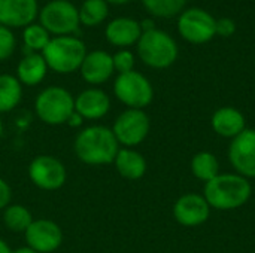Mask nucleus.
I'll use <instances>...</instances> for the list:
<instances>
[{"label":"nucleus","mask_w":255,"mask_h":253,"mask_svg":"<svg viewBox=\"0 0 255 253\" xmlns=\"http://www.w3.org/2000/svg\"><path fill=\"white\" fill-rule=\"evenodd\" d=\"M253 195L250 179L238 173H220L217 177L205 183L203 197L211 209L236 210L244 207Z\"/></svg>","instance_id":"2"},{"label":"nucleus","mask_w":255,"mask_h":253,"mask_svg":"<svg viewBox=\"0 0 255 253\" xmlns=\"http://www.w3.org/2000/svg\"><path fill=\"white\" fill-rule=\"evenodd\" d=\"M12 252V249L9 248V245L3 240V239H0V253H10Z\"/></svg>","instance_id":"34"},{"label":"nucleus","mask_w":255,"mask_h":253,"mask_svg":"<svg viewBox=\"0 0 255 253\" xmlns=\"http://www.w3.org/2000/svg\"><path fill=\"white\" fill-rule=\"evenodd\" d=\"M121 148H136L142 145L151 131V119L142 109H126L111 127Z\"/></svg>","instance_id":"8"},{"label":"nucleus","mask_w":255,"mask_h":253,"mask_svg":"<svg viewBox=\"0 0 255 253\" xmlns=\"http://www.w3.org/2000/svg\"><path fill=\"white\" fill-rule=\"evenodd\" d=\"M79 22L87 27L102 24L109 15V3L106 0H84L78 7Z\"/></svg>","instance_id":"24"},{"label":"nucleus","mask_w":255,"mask_h":253,"mask_svg":"<svg viewBox=\"0 0 255 253\" xmlns=\"http://www.w3.org/2000/svg\"><path fill=\"white\" fill-rule=\"evenodd\" d=\"M9 204H12V188L4 179L0 177V210L3 212Z\"/></svg>","instance_id":"30"},{"label":"nucleus","mask_w":255,"mask_h":253,"mask_svg":"<svg viewBox=\"0 0 255 253\" xmlns=\"http://www.w3.org/2000/svg\"><path fill=\"white\" fill-rule=\"evenodd\" d=\"M111 110V97L106 91L90 86L75 97V112L85 121H97L105 118Z\"/></svg>","instance_id":"16"},{"label":"nucleus","mask_w":255,"mask_h":253,"mask_svg":"<svg viewBox=\"0 0 255 253\" xmlns=\"http://www.w3.org/2000/svg\"><path fill=\"white\" fill-rule=\"evenodd\" d=\"M48 70L49 69L42 54L31 52V54H25L19 60L15 76L22 86H36L40 82H43Z\"/></svg>","instance_id":"20"},{"label":"nucleus","mask_w":255,"mask_h":253,"mask_svg":"<svg viewBox=\"0 0 255 253\" xmlns=\"http://www.w3.org/2000/svg\"><path fill=\"white\" fill-rule=\"evenodd\" d=\"M84 121H85V119H84L79 113L73 112V113L69 116V119H67L66 125H67V127H70V128H82Z\"/></svg>","instance_id":"31"},{"label":"nucleus","mask_w":255,"mask_h":253,"mask_svg":"<svg viewBox=\"0 0 255 253\" xmlns=\"http://www.w3.org/2000/svg\"><path fill=\"white\" fill-rule=\"evenodd\" d=\"M10 253H37L36 251H33L31 248H28V246H19V248H16V249H13Z\"/></svg>","instance_id":"33"},{"label":"nucleus","mask_w":255,"mask_h":253,"mask_svg":"<svg viewBox=\"0 0 255 253\" xmlns=\"http://www.w3.org/2000/svg\"><path fill=\"white\" fill-rule=\"evenodd\" d=\"M120 148L112 128L99 124L81 128L73 142L76 158L87 166L112 164Z\"/></svg>","instance_id":"1"},{"label":"nucleus","mask_w":255,"mask_h":253,"mask_svg":"<svg viewBox=\"0 0 255 253\" xmlns=\"http://www.w3.org/2000/svg\"><path fill=\"white\" fill-rule=\"evenodd\" d=\"M75 112V97L69 89L51 85L43 88L34 98V113L46 125H66L69 116Z\"/></svg>","instance_id":"5"},{"label":"nucleus","mask_w":255,"mask_h":253,"mask_svg":"<svg viewBox=\"0 0 255 253\" xmlns=\"http://www.w3.org/2000/svg\"><path fill=\"white\" fill-rule=\"evenodd\" d=\"M136 49L140 61L155 70L170 67L179 54L175 39L160 28L143 31L136 43Z\"/></svg>","instance_id":"4"},{"label":"nucleus","mask_w":255,"mask_h":253,"mask_svg":"<svg viewBox=\"0 0 255 253\" xmlns=\"http://www.w3.org/2000/svg\"><path fill=\"white\" fill-rule=\"evenodd\" d=\"M22 98V85L16 76L0 73V115L13 110Z\"/></svg>","instance_id":"21"},{"label":"nucleus","mask_w":255,"mask_h":253,"mask_svg":"<svg viewBox=\"0 0 255 253\" xmlns=\"http://www.w3.org/2000/svg\"><path fill=\"white\" fill-rule=\"evenodd\" d=\"M30 182L42 191H57L67 180L66 166L54 155H37L28 164Z\"/></svg>","instance_id":"10"},{"label":"nucleus","mask_w":255,"mask_h":253,"mask_svg":"<svg viewBox=\"0 0 255 253\" xmlns=\"http://www.w3.org/2000/svg\"><path fill=\"white\" fill-rule=\"evenodd\" d=\"M22 40L27 49L25 54H31V52L42 54V51L51 40V34L39 22H31L22 28Z\"/></svg>","instance_id":"25"},{"label":"nucleus","mask_w":255,"mask_h":253,"mask_svg":"<svg viewBox=\"0 0 255 253\" xmlns=\"http://www.w3.org/2000/svg\"><path fill=\"white\" fill-rule=\"evenodd\" d=\"M25 246L37 253H54L63 245V231L51 219H34L24 233Z\"/></svg>","instance_id":"12"},{"label":"nucleus","mask_w":255,"mask_h":253,"mask_svg":"<svg viewBox=\"0 0 255 253\" xmlns=\"http://www.w3.org/2000/svg\"><path fill=\"white\" fill-rule=\"evenodd\" d=\"M112 61H114V69L115 72L120 73H127L134 70V54L130 49H120L112 55Z\"/></svg>","instance_id":"28"},{"label":"nucleus","mask_w":255,"mask_h":253,"mask_svg":"<svg viewBox=\"0 0 255 253\" xmlns=\"http://www.w3.org/2000/svg\"><path fill=\"white\" fill-rule=\"evenodd\" d=\"M108 42L117 48L127 49L137 43L142 36L140 22L130 16H118L108 22L105 28Z\"/></svg>","instance_id":"17"},{"label":"nucleus","mask_w":255,"mask_h":253,"mask_svg":"<svg viewBox=\"0 0 255 253\" xmlns=\"http://www.w3.org/2000/svg\"><path fill=\"white\" fill-rule=\"evenodd\" d=\"M209 216L211 207L203 195L188 192L181 195L173 204V218L179 225L185 228L203 225Z\"/></svg>","instance_id":"13"},{"label":"nucleus","mask_w":255,"mask_h":253,"mask_svg":"<svg viewBox=\"0 0 255 253\" xmlns=\"http://www.w3.org/2000/svg\"><path fill=\"white\" fill-rule=\"evenodd\" d=\"M85 43L76 36H55L42 51L49 70L58 75H70L79 72L87 55Z\"/></svg>","instance_id":"3"},{"label":"nucleus","mask_w":255,"mask_h":253,"mask_svg":"<svg viewBox=\"0 0 255 253\" xmlns=\"http://www.w3.org/2000/svg\"><path fill=\"white\" fill-rule=\"evenodd\" d=\"M16 49V37L12 28L0 24V61L9 60Z\"/></svg>","instance_id":"27"},{"label":"nucleus","mask_w":255,"mask_h":253,"mask_svg":"<svg viewBox=\"0 0 255 253\" xmlns=\"http://www.w3.org/2000/svg\"><path fill=\"white\" fill-rule=\"evenodd\" d=\"M39 24L51 36H73L79 30L78 7L69 0H51L39 9Z\"/></svg>","instance_id":"7"},{"label":"nucleus","mask_w":255,"mask_h":253,"mask_svg":"<svg viewBox=\"0 0 255 253\" xmlns=\"http://www.w3.org/2000/svg\"><path fill=\"white\" fill-rule=\"evenodd\" d=\"M148 13L157 18H173L185 7L187 0H140Z\"/></svg>","instance_id":"26"},{"label":"nucleus","mask_w":255,"mask_h":253,"mask_svg":"<svg viewBox=\"0 0 255 253\" xmlns=\"http://www.w3.org/2000/svg\"><path fill=\"white\" fill-rule=\"evenodd\" d=\"M112 164L117 173L126 180L142 179L148 169L145 157L133 148H120Z\"/></svg>","instance_id":"19"},{"label":"nucleus","mask_w":255,"mask_h":253,"mask_svg":"<svg viewBox=\"0 0 255 253\" xmlns=\"http://www.w3.org/2000/svg\"><path fill=\"white\" fill-rule=\"evenodd\" d=\"M191 173L202 182H209L220 174V161L215 154L209 151L197 152L191 158Z\"/></svg>","instance_id":"22"},{"label":"nucleus","mask_w":255,"mask_h":253,"mask_svg":"<svg viewBox=\"0 0 255 253\" xmlns=\"http://www.w3.org/2000/svg\"><path fill=\"white\" fill-rule=\"evenodd\" d=\"M215 30H217V34H220L221 37H230L236 31V24L230 18H220L217 19Z\"/></svg>","instance_id":"29"},{"label":"nucleus","mask_w":255,"mask_h":253,"mask_svg":"<svg viewBox=\"0 0 255 253\" xmlns=\"http://www.w3.org/2000/svg\"><path fill=\"white\" fill-rule=\"evenodd\" d=\"M109 4H126V3H130L131 0H106Z\"/></svg>","instance_id":"35"},{"label":"nucleus","mask_w":255,"mask_h":253,"mask_svg":"<svg viewBox=\"0 0 255 253\" xmlns=\"http://www.w3.org/2000/svg\"><path fill=\"white\" fill-rule=\"evenodd\" d=\"M114 95L127 109H145L154 100L149 79L137 70L120 73L114 81Z\"/></svg>","instance_id":"6"},{"label":"nucleus","mask_w":255,"mask_h":253,"mask_svg":"<svg viewBox=\"0 0 255 253\" xmlns=\"http://www.w3.org/2000/svg\"><path fill=\"white\" fill-rule=\"evenodd\" d=\"M79 73L82 79L93 86L108 82L115 73L112 55L103 49H94L87 52L81 64Z\"/></svg>","instance_id":"15"},{"label":"nucleus","mask_w":255,"mask_h":253,"mask_svg":"<svg viewBox=\"0 0 255 253\" xmlns=\"http://www.w3.org/2000/svg\"><path fill=\"white\" fill-rule=\"evenodd\" d=\"M1 134H3V121L0 118V139H1Z\"/></svg>","instance_id":"36"},{"label":"nucleus","mask_w":255,"mask_h":253,"mask_svg":"<svg viewBox=\"0 0 255 253\" xmlns=\"http://www.w3.org/2000/svg\"><path fill=\"white\" fill-rule=\"evenodd\" d=\"M217 19L205 9L190 7L179 13L178 31L181 37L193 45H203L217 36Z\"/></svg>","instance_id":"9"},{"label":"nucleus","mask_w":255,"mask_h":253,"mask_svg":"<svg viewBox=\"0 0 255 253\" xmlns=\"http://www.w3.org/2000/svg\"><path fill=\"white\" fill-rule=\"evenodd\" d=\"M37 0H0V24L9 28H24L39 15Z\"/></svg>","instance_id":"14"},{"label":"nucleus","mask_w":255,"mask_h":253,"mask_svg":"<svg viewBox=\"0 0 255 253\" xmlns=\"http://www.w3.org/2000/svg\"><path fill=\"white\" fill-rule=\"evenodd\" d=\"M1 221L7 231L15 234H24L34 219L27 207L21 204H9L3 210Z\"/></svg>","instance_id":"23"},{"label":"nucleus","mask_w":255,"mask_h":253,"mask_svg":"<svg viewBox=\"0 0 255 253\" xmlns=\"http://www.w3.org/2000/svg\"><path fill=\"white\" fill-rule=\"evenodd\" d=\"M140 28H142V33L143 31H151V30H154V28H157L155 27V22L152 21V19H143L142 22H140Z\"/></svg>","instance_id":"32"},{"label":"nucleus","mask_w":255,"mask_h":253,"mask_svg":"<svg viewBox=\"0 0 255 253\" xmlns=\"http://www.w3.org/2000/svg\"><path fill=\"white\" fill-rule=\"evenodd\" d=\"M229 161L235 173L255 179V130L245 128L238 137L232 139L229 146Z\"/></svg>","instance_id":"11"},{"label":"nucleus","mask_w":255,"mask_h":253,"mask_svg":"<svg viewBox=\"0 0 255 253\" xmlns=\"http://www.w3.org/2000/svg\"><path fill=\"white\" fill-rule=\"evenodd\" d=\"M211 127L218 136L224 139H235L247 128V119L239 109L233 106H224L214 112L211 118Z\"/></svg>","instance_id":"18"}]
</instances>
